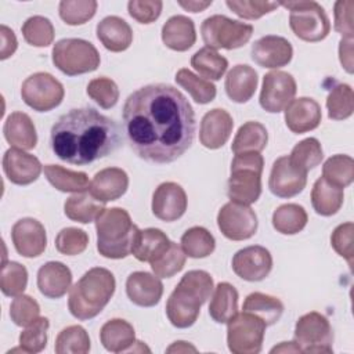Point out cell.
<instances>
[{
	"instance_id": "6da1fadb",
	"label": "cell",
	"mask_w": 354,
	"mask_h": 354,
	"mask_svg": "<svg viewBox=\"0 0 354 354\" xmlns=\"http://www.w3.org/2000/svg\"><path fill=\"white\" fill-rule=\"evenodd\" d=\"M123 130L131 149L144 160L170 163L195 137V112L187 97L165 83L131 93L122 111Z\"/></svg>"
},
{
	"instance_id": "7a4b0ae2",
	"label": "cell",
	"mask_w": 354,
	"mask_h": 354,
	"mask_svg": "<svg viewBox=\"0 0 354 354\" xmlns=\"http://www.w3.org/2000/svg\"><path fill=\"white\" fill-rule=\"evenodd\" d=\"M53 152L71 165H88L120 145L118 124L94 108H75L61 115L50 133Z\"/></svg>"
},
{
	"instance_id": "3957f363",
	"label": "cell",
	"mask_w": 354,
	"mask_h": 354,
	"mask_svg": "<svg viewBox=\"0 0 354 354\" xmlns=\"http://www.w3.org/2000/svg\"><path fill=\"white\" fill-rule=\"evenodd\" d=\"M213 289V278L207 271L191 270L185 272L166 303L170 324L180 329L192 326Z\"/></svg>"
},
{
	"instance_id": "277c9868",
	"label": "cell",
	"mask_w": 354,
	"mask_h": 354,
	"mask_svg": "<svg viewBox=\"0 0 354 354\" xmlns=\"http://www.w3.org/2000/svg\"><path fill=\"white\" fill-rule=\"evenodd\" d=\"M115 288L116 281L109 270L102 267L90 268L71 288L69 313L80 321L97 317L112 299Z\"/></svg>"
},
{
	"instance_id": "5b68a950",
	"label": "cell",
	"mask_w": 354,
	"mask_h": 354,
	"mask_svg": "<svg viewBox=\"0 0 354 354\" xmlns=\"http://www.w3.org/2000/svg\"><path fill=\"white\" fill-rule=\"evenodd\" d=\"M97 250L106 259H124L131 253L138 231L127 210L122 207L104 209L95 218Z\"/></svg>"
},
{
	"instance_id": "8992f818",
	"label": "cell",
	"mask_w": 354,
	"mask_h": 354,
	"mask_svg": "<svg viewBox=\"0 0 354 354\" xmlns=\"http://www.w3.org/2000/svg\"><path fill=\"white\" fill-rule=\"evenodd\" d=\"M263 169L264 159L260 152L235 153L227 181V195L231 202L249 206L260 198Z\"/></svg>"
},
{
	"instance_id": "52a82bcc",
	"label": "cell",
	"mask_w": 354,
	"mask_h": 354,
	"mask_svg": "<svg viewBox=\"0 0 354 354\" xmlns=\"http://www.w3.org/2000/svg\"><path fill=\"white\" fill-rule=\"evenodd\" d=\"M279 6L290 11L289 26L299 39L308 43H315L324 40L329 35V18L324 7L317 1H283L279 3Z\"/></svg>"
},
{
	"instance_id": "ba28073f",
	"label": "cell",
	"mask_w": 354,
	"mask_h": 354,
	"mask_svg": "<svg viewBox=\"0 0 354 354\" xmlns=\"http://www.w3.org/2000/svg\"><path fill=\"white\" fill-rule=\"evenodd\" d=\"M51 59L57 69L68 76L94 72L100 66L97 48L83 39H61L51 51Z\"/></svg>"
},
{
	"instance_id": "9c48e42d",
	"label": "cell",
	"mask_w": 354,
	"mask_h": 354,
	"mask_svg": "<svg viewBox=\"0 0 354 354\" xmlns=\"http://www.w3.org/2000/svg\"><path fill=\"white\" fill-rule=\"evenodd\" d=\"M252 33V25L220 14L206 18L201 25V35L206 47L214 50L239 48L250 40Z\"/></svg>"
},
{
	"instance_id": "30bf717a",
	"label": "cell",
	"mask_w": 354,
	"mask_h": 354,
	"mask_svg": "<svg viewBox=\"0 0 354 354\" xmlns=\"http://www.w3.org/2000/svg\"><path fill=\"white\" fill-rule=\"evenodd\" d=\"M266 322L257 315L242 311L227 322V344L234 354H257L261 351Z\"/></svg>"
},
{
	"instance_id": "8fae6325",
	"label": "cell",
	"mask_w": 354,
	"mask_h": 354,
	"mask_svg": "<svg viewBox=\"0 0 354 354\" xmlns=\"http://www.w3.org/2000/svg\"><path fill=\"white\" fill-rule=\"evenodd\" d=\"M295 343L300 353H332L333 330L328 318L317 311L301 315L295 326Z\"/></svg>"
},
{
	"instance_id": "7c38bea8",
	"label": "cell",
	"mask_w": 354,
	"mask_h": 354,
	"mask_svg": "<svg viewBox=\"0 0 354 354\" xmlns=\"http://www.w3.org/2000/svg\"><path fill=\"white\" fill-rule=\"evenodd\" d=\"M65 95L64 86L47 72H36L26 77L21 86L24 102L37 112H48L57 108Z\"/></svg>"
},
{
	"instance_id": "4fadbf2b",
	"label": "cell",
	"mask_w": 354,
	"mask_h": 354,
	"mask_svg": "<svg viewBox=\"0 0 354 354\" xmlns=\"http://www.w3.org/2000/svg\"><path fill=\"white\" fill-rule=\"evenodd\" d=\"M217 225L221 234L231 241H245L257 231V216L248 205L228 202L217 214Z\"/></svg>"
},
{
	"instance_id": "5bb4252c",
	"label": "cell",
	"mask_w": 354,
	"mask_h": 354,
	"mask_svg": "<svg viewBox=\"0 0 354 354\" xmlns=\"http://www.w3.org/2000/svg\"><path fill=\"white\" fill-rule=\"evenodd\" d=\"M296 91V80L290 73L283 71L268 72L263 77L260 106L270 113H278L288 106Z\"/></svg>"
},
{
	"instance_id": "9a60e30c",
	"label": "cell",
	"mask_w": 354,
	"mask_h": 354,
	"mask_svg": "<svg viewBox=\"0 0 354 354\" xmlns=\"http://www.w3.org/2000/svg\"><path fill=\"white\" fill-rule=\"evenodd\" d=\"M232 270L245 281H263L272 270V256L268 249L260 245L243 248L234 254Z\"/></svg>"
},
{
	"instance_id": "2e32d148",
	"label": "cell",
	"mask_w": 354,
	"mask_h": 354,
	"mask_svg": "<svg viewBox=\"0 0 354 354\" xmlns=\"http://www.w3.org/2000/svg\"><path fill=\"white\" fill-rule=\"evenodd\" d=\"M307 184V173L292 165L289 156L278 158L270 173L268 188L278 198H292L300 194Z\"/></svg>"
},
{
	"instance_id": "e0dca14e",
	"label": "cell",
	"mask_w": 354,
	"mask_h": 354,
	"mask_svg": "<svg viewBox=\"0 0 354 354\" xmlns=\"http://www.w3.org/2000/svg\"><path fill=\"white\" fill-rule=\"evenodd\" d=\"M11 239L18 254L28 259L40 256L47 246L44 225L32 217L21 218L12 225Z\"/></svg>"
},
{
	"instance_id": "ac0fdd59",
	"label": "cell",
	"mask_w": 354,
	"mask_h": 354,
	"mask_svg": "<svg viewBox=\"0 0 354 354\" xmlns=\"http://www.w3.org/2000/svg\"><path fill=\"white\" fill-rule=\"evenodd\" d=\"M188 199L184 188L173 181L158 185L152 195V213L162 221H176L187 210Z\"/></svg>"
},
{
	"instance_id": "d6986e66",
	"label": "cell",
	"mask_w": 354,
	"mask_h": 354,
	"mask_svg": "<svg viewBox=\"0 0 354 354\" xmlns=\"http://www.w3.org/2000/svg\"><path fill=\"white\" fill-rule=\"evenodd\" d=\"M250 55L259 66L278 69L290 62L293 48L288 39L277 35H267L252 44Z\"/></svg>"
},
{
	"instance_id": "ffe728a7",
	"label": "cell",
	"mask_w": 354,
	"mask_h": 354,
	"mask_svg": "<svg viewBox=\"0 0 354 354\" xmlns=\"http://www.w3.org/2000/svg\"><path fill=\"white\" fill-rule=\"evenodd\" d=\"M3 170L12 184L28 185L39 178L41 163L36 156L12 147L3 155Z\"/></svg>"
},
{
	"instance_id": "44dd1931",
	"label": "cell",
	"mask_w": 354,
	"mask_h": 354,
	"mask_svg": "<svg viewBox=\"0 0 354 354\" xmlns=\"http://www.w3.org/2000/svg\"><path fill=\"white\" fill-rule=\"evenodd\" d=\"M321 119V106L310 97L295 98L285 108V123L288 129L296 134H303L317 129Z\"/></svg>"
},
{
	"instance_id": "7402d4cb",
	"label": "cell",
	"mask_w": 354,
	"mask_h": 354,
	"mask_svg": "<svg viewBox=\"0 0 354 354\" xmlns=\"http://www.w3.org/2000/svg\"><path fill=\"white\" fill-rule=\"evenodd\" d=\"M234 127L231 115L221 108L206 112L201 122L199 141L209 149L221 148L230 138Z\"/></svg>"
},
{
	"instance_id": "603a6c76",
	"label": "cell",
	"mask_w": 354,
	"mask_h": 354,
	"mask_svg": "<svg viewBox=\"0 0 354 354\" xmlns=\"http://www.w3.org/2000/svg\"><path fill=\"white\" fill-rule=\"evenodd\" d=\"M126 293L136 306L153 307L162 299L163 283L156 275L147 271H136L126 279Z\"/></svg>"
},
{
	"instance_id": "cb8c5ba5",
	"label": "cell",
	"mask_w": 354,
	"mask_h": 354,
	"mask_svg": "<svg viewBox=\"0 0 354 354\" xmlns=\"http://www.w3.org/2000/svg\"><path fill=\"white\" fill-rule=\"evenodd\" d=\"M129 188V176L120 167H106L97 171L90 183L88 192L100 202L116 201L126 194Z\"/></svg>"
},
{
	"instance_id": "d4e9b609",
	"label": "cell",
	"mask_w": 354,
	"mask_h": 354,
	"mask_svg": "<svg viewBox=\"0 0 354 354\" xmlns=\"http://www.w3.org/2000/svg\"><path fill=\"white\" fill-rule=\"evenodd\" d=\"M72 283V272L61 261H48L37 271V288L40 293L48 299H59Z\"/></svg>"
},
{
	"instance_id": "484cf974",
	"label": "cell",
	"mask_w": 354,
	"mask_h": 354,
	"mask_svg": "<svg viewBox=\"0 0 354 354\" xmlns=\"http://www.w3.org/2000/svg\"><path fill=\"white\" fill-rule=\"evenodd\" d=\"M97 37L106 50L120 53L130 47L133 41V30L123 18L109 15L98 22Z\"/></svg>"
},
{
	"instance_id": "4316f807",
	"label": "cell",
	"mask_w": 354,
	"mask_h": 354,
	"mask_svg": "<svg viewBox=\"0 0 354 354\" xmlns=\"http://www.w3.org/2000/svg\"><path fill=\"white\" fill-rule=\"evenodd\" d=\"M257 83V72L249 65L239 64L232 66V69L227 73L224 88L231 101L243 104L253 97Z\"/></svg>"
},
{
	"instance_id": "83f0119b",
	"label": "cell",
	"mask_w": 354,
	"mask_h": 354,
	"mask_svg": "<svg viewBox=\"0 0 354 354\" xmlns=\"http://www.w3.org/2000/svg\"><path fill=\"white\" fill-rule=\"evenodd\" d=\"M162 41L174 51H187L196 41L195 24L185 15H173L162 26Z\"/></svg>"
},
{
	"instance_id": "f1b7e54d",
	"label": "cell",
	"mask_w": 354,
	"mask_h": 354,
	"mask_svg": "<svg viewBox=\"0 0 354 354\" xmlns=\"http://www.w3.org/2000/svg\"><path fill=\"white\" fill-rule=\"evenodd\" d=\"M4 138L8 144L19 149H33L37 144L36 127L29 115L12 112L4 122Z\"/></svg>"
},
{
	"instance_id": "f546056e",
	"label": "cell",
	"mask_w": 354,
	"mask_h": 354,
	"mask_svg": "<svg viewBox=\"0 0 354 354\" xmlns=\"http://www.w3.org/2000/svg\"><path fill=\"white\" fill-rule=\"evenodd\" d=\"M100 340L105 350L111 353L127 351L137 343L133 325L120 318L109 319L102 325Z\"/></svg>"
},
{
	"instance_id": "4dcf8cb0",
	"label": "cell",
	"mask_w": 354,
	"mask_h": 354,
	"mask_svg": "<svg viewBox=\"0 0 354 354\" xmlns=\"http://www.w3.org/2000/svg\"><path fill=\"white\" fill-rule=\"evenodd\" d=\"M170 239L159 228L138 230L133 242L131 253L138 261H153L158 259L169 246Z\"/></svg>"
},
{
	"instance_id": "1f68e13d",
	"label": "cell",
	"mask_w": 354,
	"mask_h": 354,
	"mask_svg": "<svg viewBox=\"0 0 354 354\" xmlns=\"http://www.w3.org/2000/svg\"><path fill=\"white\" fill-rule=\"evenodd\" d=\"M238 290L228 282H220L214 288L209 315L217 324H227L238 313Z\"/></svg>"
},
{
	"instance_id": "d6a6232c",
	"label": "cell",
	"mask_w": 354,
	"mask_h": 354,
	"mask_svg": "<svg viewBox=\"0 0 354 354\" xmlns=\"http://www.w3.org/2000/svg\"><path fill=\"white\" fill-rule=\"evenodd\" d=\"M344 201V194L342 188L329 184L324 177H319L311 189V205L317 214L319 216H333L336 214Z\"/></svg>"
},
{
	"instance_id": "836d02e7",
	"label": "cell",
	"mask_w": 354,
	"mask_h": 354,
	"mask_svg": "<svg viewBox=\"0 0 354 354\" xmlns=\"http://www.w3.org/2000/svg\"><path fill=\"white\" fill-rule=\"evenodd\" d=\"M104 203L97 201L90 192L83 191L69 196L64 205V212L68 218L82 224L95 221L97 216L104 210Z\"/></svg>"
},
{
	"instance_id": "e575fe53",
	"label": "cell",
	"mask_w": 354,
	"mask_h": 354,
	"mask_svg": "<svg viewBox=\"0 0 354 354\" xmlns=\"http://www.w3.org/2000/svg\"><path fill=\"white\" fill-rule=\"evenodd\" d=\"M44 176L47 181L61 192H83L90 187L88 176L84 171H75L58 165H46Z\"/></svg>"
},
{
	"instance_id": "d590c367",
	"label": "cell",
	"mask_w": 354,
	"mask_h": 354,
	"mask_svg": "<svg viewBox=\"0 0 354 354\" xmlns=\"http://www.w3.org/2000/svg\"><path fill=\"white\" fill-rule=\"evenodd\" d=\"M268 141L267 129L254 120L243 123L234 137L231 151L234 153L241 152H261Z\"/></svg>"
},
{
	"instance_id": "8d00e7d4",
	"label": "cell",
	"mask_w": 354,
	"mask_h": 354,
	"mask_svg": "<svg viewBox=\"0 0 354 354\" xmlns=\"http://www.w3.org/2000/svg\"><path fill=\"white\" fill-rule=\"evenodd\" d=\"M242 310L257 315L267 326H270L278 322L282 317L283 304L278 297L261 292H253L246 296Z\"/></svg>"
},
{
	"instance_id": "74e56055",
	"label": "cell",
	"mask_w": 354,
	"mask_h": 354,
	"mask_svg": "<svg viewBox=\"0 0 354 354\" xmlns=\"http://www.w3.org/2000/svg\"><path fill=\"white\" fill-rule=\"evenodd\" d=\"M307 221V212L297 203L281 205L272 213V227L283 235H295L300 232Z\"/></svg>"
},
{
	"instance_id": "f35d334b",
	"label": "cell",
	"mask_w": 354,
	"mask_h": 354,
	"mask_svg": "<svg viewBox=\"0 0 354 354\" xmlns=\"http://www.w3.org/2000/svg\"><path fill=\"white\" fill-rule=\"evenodd\" d=\"M191 66L206 80H220L228 68V61L214 48L202 47L192 55Z\"/></svg>"
},
{
	"instance_id": "ab89813d",
	"label": "cell",
	"mask_w": 354,
	"mask_h": 354,
	"mask_svg": "<svg viewBox=\"0 0 354 354\" xmlns=\"http://www.w3.org/2000/svg\"><path fill=\"white\" fill-rule=\"evenodd\" d=\"M322 177L332 185L344 189L354 180V160L348 155H333L322 166Z\"/></svg>"
},
{
	"instance_id": "60d3db41",
	"label": "cell",
	"mask_w": 354,
	"mask_h": 354,
	"mask_svg": "<svg viewBox=\"0 0 354 354\" xmlns=\"http://www.w3.org/2000/svg\"><path fill=\"white\" fill-rule=\"evenodd\" d=\"M181 248L188 257L203 259L214 252V236L203 227H191L181 236Z\"/></svg>"
},
{
	"instance_id": "b9f144b4",
	"label": "cell",
	"mask_w": 354,
	"mask_h": 354,
	"mask_svg": "<svg viewBox=\"0 0 354 354\" xmlns=\"http://www.w3.org/2000/svg\"><path fill=\"white\" fill-rule=\"evenodd\" d=\"M176 82L185 88L192 100L198 104H209L216 97V86L203 77L196 76L187 68H181L176 73Z\"/></svg>"
},
{
	"instance_id": "7bdbcfd3",
	"label": "cell",
	"mask_w": 354,
	"mask_h": 354,
	"mask_svg": "<svg viewBox=\"0 0 354 354\" xmlns=\"http://www.w3.org/2000/svg\"><path fill=\"white\" fill-rule=\"evenodd\" d=\"M90 337L80 325H71L62 329L54 344L57 354H86L90 351Z\"/></svg>"
},
{
	"instance_id": "ee69618b",
	"label": "cell",
	"mask_w": 354,
	"mask_h": 354,
	"mask_svg": "<svg viewBox=\"0 0 354 354\" xmlns=\"http://www.w3.org/2000/svg\"><path fill=\"white\" fill-rule=\"evenodd\" d=\"M326 109L328 116L332 120H344L350 118L354 111L353 88L346 83L336 84L328 94Z\"/></svg>"
},
{
	"instance_id": "f6af8a7d",
	"label": "cell",
	"mask_w": 354,
	"mask_h": 354,
	"mask_svg": "<svg viewBox=\"0 0 354 354\" xmlns=\"http://www.w3.org/2000/svg\"><path fill=\"white\" fill-rule=\"evenodd\" d=\"M322 158V147L319 141L314 137H308L297 142L289 155L292 165L304 173L317 167L321 163Z\"/></svg>"
},
{
	"instance_id": "bcb514c9",
	"label": "cell",
	"mask_w": 354,
	"mask_h": 354,
	"mask_svg": "<svg viewBox=\"0 0 354 354\" xmlns=\"http://www.w3.org/2000/svg\"><path fill=\"white\" fill-rule=\"evenodd\" d=\"M22 36L25 41L35 47H47L54 40V26L51 21L41 15H33L28 18L22 28Z\"/></svg>"
},
{
	"instance_id": "7dc6e473",
	"label": "cell",
	"mask_w": 354,
	"mask_h": 354,
	"mask_svg": "<svg viewBox=\"0 0 354 354\" xmlns=\"http://www.w3.org/2000/svg\"><path fill=\"white\" fill-rule=\"evenodd\" d=\"M185 257L187 254L184 253L183 248H180L176 242H170V246L149 264L156 277L171 278L184 268Z\"/></svg>"
},
{
	"instance_id": "c3c4849f",
	"label": "cell",
	"mask_w": 354,
	"mask_h": 354,
	"mask_svg": "<svg viewBox=\"0 0 354 354\" xmlns=\"http://www.w3.org/2000/svg\"><path fill=\"white\" fill-rule=\"evenodd\" d=\"M28 285V271L17 261H4L1 266L0 289L6 296L15 297L24 293Z\"/></svg>"
},
{
	"instance_id": "681fc988",
	"label": "cell",
	"mask_w": 354,
	"mask_h": 354,
	"mask_svg": "<svg viewBox=\"0 0 354 354\" xmlns=\"http://www.w3.org/2000/svg\"><path fill=\"white\" fill-rule=\"evenodd\" d=\"M95 0H64L59 3V17L66 25H83L97 11Z\"/></svg>"
},
{
	"instance_id": "f907efd6",
	"label": "cell",
	"mask_w": 354,
	"mask_h": 354,
	"mask_svg": "<svg viewBox=\"0 0 354 354\" xmlns=\"http://www.w3.org/2000/svg\"><path fill=\"white\" fill-rule=\"evenodd\" d=\"M50 322L46 317H39L29 324L19 335V347L22 353H40L47 346V330Z\"/></svg>"
},
{
	"instance_id": "816d5d0a",
	"label": "cell",
	"mask_w": 354,
	"mask_h": 354,
	"mask_svg": "<svg viewBox=\"0 0 354 354\" xmlns=\"http://www.w3.org/2000/svg\"><path fill=\"white\" fill-rule=\"evenodd\" d=\"M86 91H87V95L104 109H111L112 106L116 105L119 100L118 84L112 79L105 76L90 80Z\"/></svg>"
},
{
	"instance_id": "f5cc1de1",
	"label": "cell",
	"mask_w": 354,
	"mask_h": 354,
	"mask_svg": "<svg viewBox=\"0 0 354 354\" xmlns=\"http://www.w3.org/2000/svg\"><path fill=\"white\" fill-rule=\"evenodd\" d=\"M88 235L86 231L75 227L62 228L55 236V248L61 254L76 256L86 250Z\"/></svg>"
},
{
	"instance_id": "db71d44e",
	"label": "cell",
	"mask_w": 354,
	"mask_h": 354,
	"mask_svg": "<svg viewBox=\"0 0 354 354\" xmlns=\"http://www.w3.org/2000/svg\"><path fill=\"white\" fill-rule=\"evenodd\" d=\"M10 317L17 326H28L40 317V306L33 297L22 293L11 301Z\"/></svg>"
},
{
	"instance_id": "11a10c76",
	"label": "cell",
	"mask_w": 354,
	"mask_h": 354,
	"mask_svg": "<svg viewBox=\"0 0 354 354\" xmlns=\"http://www.w3.org/2000/svg\"><path fill=\"white\" fill-rule=\"evenodd\" d=\"M225 4L243 19H259L279 7V3L261 0H227Z\"/></svg>"
},
{
	"instance_id": "9f6ffc18",
	"label": "cell",
	"mask_w": 354,
	"mask_h": 354,
	"mask_svg": "<svg viewBox=\"0 0 354 354\" xmlns=\"http://www.w3.org/2000/svg\"><path fill=\"white\" fill-rule=\"evenodd\" d=\"M353 234H354V224L351 221H347L337 225L330 235L332 248L339 256L347 260L350 267L353 266V257H354Z\"/></svg>"
},
{
	"instance_id": "6f0895ef",
	"label": "cell",
	"mask_w": 354,
	"mask_h": 354,
	"mask_svg": "<svg viewBox=\"0 0 354 354\" xmlns=\"http://www.w3.org/2000/svg\"><path fill=\"white\" fill-rule=\"evenodd\" d=\"M160 0H131L127 3V11L133 19L140 24L155 22L162 12Z\"/></svg>"
},
{
	"instance_id": "680465c9",
	"label": "cell",
	"mask_w": 354,
	"mask_h": 354,
	"mask_svg": "<svg viewBox=\"0 0 354 354\" xmlns=\"http://www.w3.org/2000/svg\"><path fill=\"white\" fill-rule=\"evenodd\" d=\"M353 0H339L335 3V30L343 37H353L354 22H353Z\"/></svg>"
},
{
	"instance_id": "91938a15",
	"label": "cell",
	"mask_w": 354,
	"mask_h": 354,
	"mask_svg": "<svg viewBox=\"0 0 354 354\" xmlns=\"http://www.w3.org/2000/svg\"><path fill=\"white\" fill-rule=\"evenodd\" d=\"M0 36H1L0 58L7 59L8 57H11L15 53V50L18 47V41H17L15 33L6 25L0 26Z\"/></svg>"
},
{
	"instance_id": "94428289",
	"label": "cell",
	"mask_w": 354,
	"mask_h": 354,
	"mask_svg": "<svg viewBox=\"0 0 354 354\" xmlns=\"http://www.w3.org/2000/svg\"><path fill=\"white\" fill-rule=\"evenodd\" d=\"M339 59L346 72L353 73V37H342L339 43Z\"/></svg>"
},
{
	"instance_id": "6125c7cd",
	"label": "cell",
	"mask_w": 354,
	"mask_h": 354,
	"mask_svg": "<svg viewBox=\"0 0 354 354\" xmlns=\"http://www.w3.org/2000/svg\"><path fill=\"white\" fill-rule=\"evenodd\" d=\"M212 0L207 1H196V0H188V1H178V6H181L184 10L191 12H201L206 10L209 6H212Z\"/></svg>"
},
{
	"instance_id": "be15d7a7",
	"label": "cell",
	"mask_w": 354,
	"mask_h": 354,
	"mask_svg": "<svg viewBox=\"0 0 354 354\" xmlns=\"http://www.w3.org/2000/svg\"><path fill=\"white\" fill-rule=\"evenodd\" d=\"M167 353H187V351H196V348L187 342H174L167 350Z\"/></svg>"
},
{
	"instance_id": "e7e4bbea",
	"label": "cell",
	"mask_w": 354,
	"mask_h": 354,
	"mask_svg": "<svg viewBox=\"0 0 354 354\" xmlns=\"http://www.w3.org/2000/svg\"><path fill=\"white\" fill-rule=\"evenodd\" d=\"M300 353L297 344L295 342H282L279 346L271 348V353Z\"/></svg>"
}]
</instances>
